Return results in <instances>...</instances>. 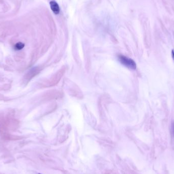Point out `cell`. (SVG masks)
Returning a JSON list of instances; mask_svg holds the SVG:
<instances>
[{
	"instance_id": "2",
	"label": "cell",
	"mask_w": 174,
	"mask_h": 174,
	"mask_svg": "<svg viewBox=\"0 0 174 174\" xmlns=\"http://www.w3.org/2000/svg\"><path fill=\"white\" fill-rule=\"evenodd\" d=\"M50 6L53 12L55 14H58L60 12L59 6L57 3L55 1H52L50 2Z\"/></svg>"
},
{
	"instance_id": "5",
	"label": "cell",
	"mask_w": 174,
	"mask_h": 174,
	"mask_svg": "<svg viewBox=\"0 0 174 174\" xmlns=\"http://www.w3.org/2000/svg\"><path fill=\"white\" fill-rule=\"evenodd\" d=\"M172 57L173 59L174 60V51H173L172 52Z\"/></svg>"
},
{
	"instance_id": "6",
	"label": "cell",
	"mask_w": 174,
	"mask_h": 174,
	"mask_svg": "<svg viewBox=\"0 0 174 174\" xmlns=\"http://www.w3.org/2000/svg\"></svg>"
},
{
	"instance_id": "3",
	"label": "cell",
	"mask_w": 174,
	"mask_h": 174,
	"mask_svg": "<svg viewBox=\"0 0 174 174\" xmlns=\"http://www.w3.org/2000/svg\"><path fill=\"white\" fill-rule=\"evenodd\" d=\"M24 46H25V44L22 43L21 42H19L15 45L14 48H15V50L20 51L22 50L24 48Z\"/></svg>"
},
{
	"instance_id": "4",
	"label": "cell",
	"mask_w": 174,
	"mask_h": 174,
	"mask_svg": "<svg viewBox=\"0 0 174 174\" xmlns=\"http://www.w3.org/2000/svg\"><path fill=\"white\" fill-rule=\"evenodd\" d=\"M171 129H172V132L173 135L174 137V122H172V125H171Z\"/></svg>"
},
{
	"instance_id": "1",
	"label": "cell",
	"mask_w": 174,
	"mask_h": 174,
	"mask_svg": "<svg viewBox=\"0 0 174 174\" xmlns=\"http://www.w3.org/2000/svg\"><path fill=\"white\" fill-rule=\"evenodd\" d=\"M118 58L121 63L127 67L133 70H135L137 68L136 63L130 58H129L123 55H119Z\"/></svg>"
}]
</instances>
